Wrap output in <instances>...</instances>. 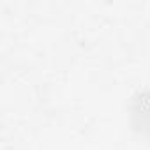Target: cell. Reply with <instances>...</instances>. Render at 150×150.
<instances>
[{
    "mask_svg": "<svg viewBox=\"0 0 150 150\" xmlns=\"http://www.w3.org/2000/svg\"><path fill=\"white\" fill-rule=\"evenodd\" d=\"M129 122L134 132L150 141V85L136 90L127 106Z\"/></svg>",
    "mask_w": 150,
    "mask_h": 150,
    "instance_id": "obj_1",
    "label": "cell"
}]
</instances>
